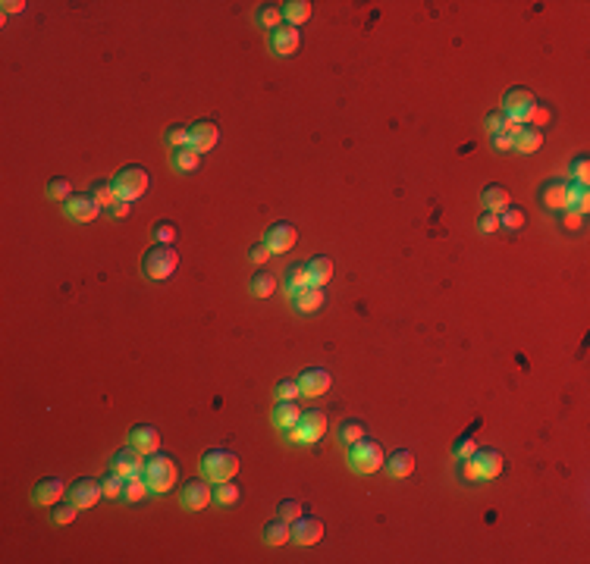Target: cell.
<instances>
[{
  "mask_svg": "<svg viewBox=\"0 0 590 564\" xmlns=\"http://www.w3.org/2000/svg\"><path fill=\"white\" fill-rule=\"evenodd\" d=\"M141 476H145V483H148V489L151 492H170L179 483V467L170 455L154 451V455L145 458V471H141Z\"/></svg>",
  "mask_w": 590,
  "mask_h": 564,
  "instance_id": "cell-1",
  "label": "cell"
},
{
  "mask_svg": "<svg viewBox=\"0 0 590 564\" xmlns=\"http://www.w3.org/2000/svg\"><path fill=\"white\" fill-rule=\"evenodd\" d=\"M239 473V455L230 448H208L201 455V476L208 483H226Z\"/></svg>",
  "mask_w": 590,
  "mask_h": 564,
  "instance_id": "cell-2",
  "label": "cell"
},
{
  "mask_svg": "<svg viewBox=\"0 0 590 564\" xmlns=\"http://www.w3.org/2000/svg\"><path fill=\"white\" fill-rule=\"evenodd\" d=\"M179 267V254L173 245H154V248L145 251V257H141V273L148 276V280H170L173 273H176Z\"/></svg>",
  "mask_w": 590,
  "mask_h": 564,
  "instance_id": "cell-3",
  "label": "cell"
},
{
  "mask_svg": "<svg viewBox=\"0 0 590 564\" xmlns=\"http://www.w3.org/2000/svg\"><path fill=\"white\" fill-rule=\"evenodd\" d=\"M383 461H387V451L377 439L371 436H365V439H358L355 446H349V464L355 473H377L383 467Z\"/></svg>",
  "mask_w": 590,
  "mask_h": 564,
  "instance_id": "cell-4",
  "label": "cell"
},
{
  "mask_svg": "<svg viewBox=\"0 0 590 564\" xmlns=\"http://www.w3.org/2000/svg\"><path fill=\"white\" fill-rule=\"evenodd\" d=\"M113 185H116L120 201H136V198H141L148 192L151 176H148L145 166H123V170L113 176Z\"/></svg>",
  "mask_w": 590,
  "mask_h": 564,
  "instance_id": "cell-5",
  "label": "cell"
},
{
  "mask_svg": "<svg viewBox=\"0 0 590 564\" xmlns=\"http://www.w3.org/2000/svg\"><path fill=\"white\" fill-rule=\"evenodd\" d=\"M327 433V414L324 411H302V420L286 430L289 442H302V446H311V442H320Z\"/></svg>",
  "mask_w": 590,
  "mask_h": 564,
  "instance_id": "cell-6",
  "label": "cell"
},
{
  "mask_svg": "<svg viewBox=\"0 0 590 564\" xmlns=\"http://www.w3.org/2000/svg\"><path fill=\"white\" fill-rule=\"evenodd\" d=\"M534 104H537V98H534V91L531 88H509L506 91V98H502V113H506L512 123H528V116H531V110Z\"/></svg>",
  "mask_w": 590,
  "mask_h": 564,
  "instance_id": "cell-7",
  "label": "cell"
},
{
  "mask_svg": "<svg viewBox=\"0 0 590 564\" xmlns=\"http://www.w3.org/2000/svg\"><path fill=\"white\" fill-rule=\"evenodd\" d=\"M104 498V486H101V480H94V476H82V480H76L73 486H69V502H73L78 511H88Z\"/></svg>",
  "mask_w": 590,
  "mask_h": 564,
  "instance_id": "cell-8",
  "label": "cell"
},
{
  "mask_svg": "<svg viewBox=\"0 0 590 564\" xmlns=\"http://www.w3.org/2000/svg\"><path fill=\"white\" fill-rule=\"evenodd\" d=\"M210 502H214V489L208 486V480H188L183 489H179V505L185 511H204Z\"/></svg>",
  "mask_w": 590,
  "mask_h": 564,
  "instance_id": "cell-9",
  "label": "cell"
},
{
  "mask_svg": "<svg viewBox=\"0 0 590 564\" xmlns=\"http://www.w3.org/2000/svg\"><path fill=\"white\" fill-rule=\"evenodd\" d=\"M220 141V125L214 119H198V123L188 125V145H192L198 154H208V150H214Z\"/></svg>",
  "mask_w": 590,
  "mask_h": 564,
  "instance_id": "cell-10",
  "label": "cell"
},
{
  "mask_svg": "<svg viewBox=\"0 0 590 564\" xmlns=\"http://www.w3.org/2000/svg\"><path fill=\"white\" fill-rule=\"evenodd\" d=\"M295 242H298V229H295L293 223H286V220H280V223H270V226H267L264 245L270 248V254H286Z\"/></svg>",
  "mask_w": 590,
  "mask_h": 564,
  "instance_id": "cell-11",
  "label": "cell"
},
{
  "mask_svg": "<svg viewBox=\"0 0 590 564\" xmlns=\"http://www.w3.org/2000/svg\"><path fill=\"white\" fill-rule=\"evenodd\" d=\"M330 386H333V376H330V370H324V367H308L298 376V389H302V395H308V399L327 395Z\"/></svg>",
  "mask_w": 590,
  "mask_h": 564,
  "instance_id": "cell-12",
  "label": "cell"
},
{
  "mask_svg": "<svg viewBox=\"0 0 590 564\" xmlns=\"http://www.w3.org/2000/svg\"><path fill=\"white\" fill-rule=\"evenodd\" d=\"M63 496H66V483H63L60 476H44V480H38L35 489H31V502L44 505V508L60 505Z\"/></svg>",
  "mask_w": 590,
  "mask_h": 564,
  "instance_id": "cell-13",
  "label": "cell"
},
{
  "mask_svg": "<svg viewBox=\"0 0 590 564\" xmlns=\"http://www.w3.org/2000/svg\"><path fill=\"white\" fill-rule=\"evenodd\" d=\"M540 145H544V129L528 125V123H515V129H512V150L534 154V150H540Z\"/></svg>",
  "mask_w": 590,
  "mask_h": 564,
  "instance_id": "cell-14",
  "label": "cell"
},
{
  "mask_svg": "<svg viewBox=\"0 0 590 564\" xmlns=\"http://www.w3.org/2000/svg\"><path fill=\"white\" fill-rule=\"evenodd\" d=\"M293 539L295 545H317L324 539V521L320 518H298L293 521Z\"/></svg>",
  "mask_w": 590,
  "mask_h": 564,
  "instance_id": "cell-15",
  "label": "cell"
},
{
  "mask_svg": "<svg viewBox=\"0 0 590 564\" xmlns=\"http://www.w3.org/2000/svg\"><path fill=\"white\" fill-rule=\"evenodd\" d=\"M129 446L132 448H138L141 455H154L157 448H161V430L151 424H138V426H132L129 430Z\"/></svg>",
  "mask_w": 590,
  "mask_h": 564,
  "instance_id": "cell-16",
  "label": "cell"
},
{
  "mask_svg": "<svg viewBox=\"0 0 590 564\" xmlns=\"http://www.w3.org/2000/svg\"><path fill=\"white\" fill-rule=\"evenodd\" d=\"M63 213H66L69 220H78V223H91L101 213V204L94 201L91 195H73L66 201V207H63Z\"/></svg>",
  "mask_w": 590,
  "mask_h": 564,
  "instance_id": "cell-17",
  "label": "cell"
},
{
  "mask_svg": "<svg viewBox=\"0 0 590 564\" xmlns=\"http://www.w3.org/2000/svg\"><path fill=\"white\" fill-rule=\"evenodd\" d=\"M270 47L280 57H293L298 47H302V35H298L295 26H280L270 31Z\"/></svg>",
  "mask_w": 590,
  "mask_h": 564,
  "instance_id": "cell-18",
  "label": "cell"
},
{
  "mask_svg": "<svg viewBox=\"0 0 590 564\" xmlns=\"http://www.w3.org/2000/svg\"><path fill=\"white\" fill-rule=\"evenodd\" d=\"M110 471H116L120 476H126V480H129V476H138L141 471H145V455H141L138 448H120L113 455V467H110Z\"/></svg>",
  "mask_w": 590,
  "mask_h": 564,
  "instance_id": "cell-19",
  "label": "cell"
},
{
  "mask_svg": "<svg viewBox=\"0 0 590 564\" xmlns=\"http://www.w3.org/2000/svg\"><path fill=\"white\" fill-rule=\"evenodd\" d=\"M540 201L546 204L549 210H569V182L562 179H549L544 188H540Z\"/></svg>",
  "mask_w": 590,
  "mask_h": 564,
  "instance_id": "cell-20",
  "label": "cell"
},
{
  "mask_svg": "<svg viewBox=\"0 0 590 564\" xmlns=\"http://www.w3.org/2000/svg\"><path fill=\"white\" fill-rule=\"evenodd\" d=\"M324 304H327V295H324L320 285H305V289H298L293 295V307L295 311H302V314H314Z\"/></svg>",
  "mask_w": 590,
  "mask_h": 564,
  "instance_id": "cell-21",
  "label": "cell"
},
{
  "mask_svg": "<svg viewBox=\"0 0 590 564\" xmlns=\"http://www.w3.org/2000/svg\"><path fill=\"white\" fill-rule=\"evenodd\" d=\"M383 467H387V473L392 476V480H405V476L414 471V455H412V448H396L392 455H387Z\"/></svg>",
  "mask_w": 590,
  "mask_h": 564,
  "instance_id": "cell-22",
  "label": "cell"
},
{
  "mask_svg": "<svg viewBox=\"0 0 590 564\" xmlns=\"http://www.w3.org/2000/svg\"><path fill=\"white\" fill-rule=\"evenodd\" d=\"M474 458H477V467H481V480H497L502 473V455L497 448H477Z\"/></svg>",
  "mask_w": 590,
  "mask_h": 564,
  "instance_id": "cell-23",
  "label": "cell"
},
{
  "mask_svg": "<svg viewBox=\"0 0 590 564\" xmlns=\"http://www.w3.org/2000/svg\"><path fill=\"white\" fill-rule=\"evenodd\" d=\"M273 426L277 430H293V426L302 420V408H298L295 401H277V408H273Z\"/></svg>",
  "mask_w": 590,
  "mask_h": 564,
  "instance_id": "cell-24",
  "label": "cell"
},
{
  "mask_svg": "<svg viewBox=\"0 0 590 564\" xmlns=\"http://www.w3.org/2000/svg\"><path fill=\"white\" fill-rule=\"evenodd\" d=\"M289 539H293V523H289V521L277 518V521H267L264 523V543L267 545H286Z\"/></svg>",
  "mask_w": 590,
  "mask_h": 564,
  "instance_id": "cell-25",
  "label": "cell"
},
{
  "mask_svg": "<svg viewBox=\"0 0 590 564\" xmlns=\"http://www.w3.org/2000/svg\"><path fill=\"white\" fill-rule=\"evenodd\" d=\"M481 204L490 213H502L506 207H512V198H509V192L502 185H487L484 195H481Z\"/></svg>",
  "mask_w": 590,
  "mask_h": 564,
  "instance_id": "cell-26",
  "label": "cell"
},
{
  "mask_svg": "<svg viewBox=\"0 0 590 564\" xmlns=\"http://www.w3.org/2000/svg\"><path fill=\"white\" fill-rule=\"evenodd\" d=\"M248 292L255 298H270L273 292H277V276H273L270 270H258V273L251 276V282H248Z\"/></svg>",
  "mask_w": 590,
  "mask_h": 564,
  "instance_id": "cell-27",
  "label": "cell"
},
{
  "mask_svg": "<svg viewBox=\"0 0 590 564\" xmlns=\"http://www.w3.org/2000/svg\"><path fill=\"white\" fill-rule=\"evenodd\" d=\"M308 273H311V285H320V289H324V285L333 280V260L317 254V257L308 260Z\"/></svg>",
  "mask_w": 590,
  "mask_h": 564,
  "instance_id": "cell-28",
  "label": "cell"
},
{
  "mask_svg": "<svg viewBox=\"0 0 590 564\" xmlns=\"http://www.w3.org/2000/svg\"><path fill=\"white\" fill-rule=\"evenodd\" d=\"M94 201L101 204V207H113L116 201H120V195H116V185L113 179H94L91 182V192H88Z\"/></svg>",
  "mask_w": 590,
  "mask_h": 564,
  "instance_id": "cell-29",
  "label": "cell"
},
{
  "mask_svg": "<svg viewBox=\"0 0 590 564\" xmlns=\"http://www.w3.org/2000/svg\"><path fill=\"white\" fill-rule=\"evenodd\" d=\"M283 19H286V26H302L305 19H311V4L308 0H289V4H283Z\"/></svg>",
  "mask_w": 590,
  "mask_h": 564,
  "instance_id": "cell-30",
  "label": "cell"
},
{
  "mask_svg": "<svg viewBox=\"0 0 590 564\" xmlns=\"http://www.w3.org/2000/svg\"><path fill=\"white\" fill-rule=\"evenodd\" d=\"M286 289L289 295H295L298 289H305V285H311V273H308V264H289L286 267Z\"/></svg>",
  "mask_w": 590,
  "mask_h": 564,
  "instance_id": "cell-31",
  "label": "cell"
},
{
  "mask_svg": "<svg viewBox=\"0 0 590 564\" xmlns=\"http://www.w3.org/2000/svg\"><path fill=\"white\" fill-rule=\"evenodd\" d=\"M365 436H367L365 420L349 417V420H342V424H340V442H342V446H355V442L365 439Z\"/></svg>",
  "mask_w": 590,
  "mask_h": 564,
  "instance_id": "cell-32",
  "label": "cell"
},
{
  "mask_svg": "<svg viewBox=\"0 0 590 564\" xmlns=\"http://www.w3.org/2000/svg\"><path fill=\"white\" fill-rule=\"evenodd\" d=\"M484 125H487V132H490V138H497V135H512L515 129V123L509 119L502 110H493V113H487L484 119Z\"/></svg>",
  "mask_w": 590,
  "mask_h": 564,
  "instance_id": "cell-33",
  "label": "cell"
},
{
  "mask_svg": "<svg viewBox=\"0 0 590 564\" xmlns=\"http://www.w3.org/2000/svg\"><path fill=\"white\" fill-rule=\"evenodd\" d=\"M569 207L584 213L590 207V185L584 182H569Z\"/></svg>",
  "mask_w": 590,
  "mask_h": 564,
  "instance_id": "cell-34",
  "label": "cell"
},
{
  "mask_svg": "<svg viewBox=\"0 0 590 564\" xmlns=\"http://www.w3.org/2000/svg\"><path fill=\"white\" fill-rule=\"evenodd\" d=\"M148 483H145V476H129V480H126V486H123V502H129V505H136V502H141V498L148 496Z\"/></svg>",
  "mask_w": 590,
  "mask_h": 564,
  "instance_id": "cell-35",
  "label": "cell"
},
{
  "mask_svg": "<svg viewBox=\"0 0 590 564\" xmlns=\"http://www.w3.org/2000/svg\"><path fill=\"white\" fill-rule=\"evenodd\" d=\"M173 163H176V170L192 173V170H198V166H201V154H198V150H195L192 145L176 148V157H173Z\"/></svg>",
  "mask_w": 590,
  "mask_h": 564,
  "instance_id": "cell-36",
  "label": "cell"
},
{
  "mask_svg": "<svg viewBox=\"0 0 590 564\" xmlns=\"http://www.w3.org/2000/svg\"><path fill=\"white\" fill-rule=\"evenodd\" d=\"M47 198H51V201H69V198H73V182L66 176H54L47 182Z\"/></svg>",
  "mask_w": 590,
  "mask_h": 564,
  "instance_id": "cell-37",
  "label": "cell"
},
{
  "mask_svg": "<svg viewBox=\"0 0 590 564\" xmlns=\"http://www.w3.org/2000/svg\"><path fill=\"white\" fill-rule=\"evenodd\" d=\"M258 22H261L264 29H280V22H283V6L277 4H261V10H258Z\"/></svg>",
  "mask_w": 590,
  "mask_h": 564,
  "instance_id": "cell-38",
  "label": "cell"
},
{
  "mask_svg": "<svg viewBox=\"0 0 590 564\" xmlns=\"http://www.w3.org/2000/svg\"><path fill=\"white\" fill-rule=\"evenodd\" d=\"M214 502L220 505V508H230V505H235L239 502V486L235 483H217V489H214Z\"/></svg>",
  "mask_w": 590,
  "mask_h": 564,
  "instance_id": "cell-39",
  "label": "cell"
},
{
  "mask_svg": "<svg viewBox=\"0 0 590 564\" xmlns=\"http://www.w3.org/2000/svg\"><path fill=\"white\" fill-rule=\"evenodd\" d=\"M298 395H302V389H298V379H293V376L280 379L277 389H273V399L277 401H295Z\"/></svg>",
  "mask_w": 590,
  "mask_h": 564,
  "instance_id": "cell-40",
  "label": "cell"
},
{
  "mask_svg": "<svg viewBox=\"0 0 590 564\" xmlns=\"http://www.w3.org/2000/svg\"><path fill=\"white\" fill-rule=\"evenodd\" d=\"M101 486H104V498H123V486H126V476H120L116 471H110L104 480H101Z\"/></svg>",
  "mask_w": 590,
  "mask_h": 564,
  "instance_id": "cell-41",
  "label": "cell"
},
{
  "mask_svg": "<svg viewBox=\"0 0 590 564\" xmlns=\"http://www.w3.org/2000/svg\"><path fill=\"white\" fill-rule=\"evenodd\" d=\"M524 223H528V217H524V210H518V207H506L499 213V229H522Z\"/></svg>",
  "mask_w": 590,
  "mask_h": 564,
  "instance_id": "cell-42",
  "label": "cell"
},
{
  "mask_svg": "<svg viewBox=\"0 0 590 564\" xmlns=\"http://www.w3.org/2000/svg\"><path fill=\"white\" fill-rule=\"evenodd\" d=\"M477 451V442H474V436L465 433V436H459V439L452 442V458H459V461H465L471 458Z\"/></svg>",
  "mask_w": 590,
  "mask_h": 564,
  "instance_id": "cell-43",
  "label": "cell"
},
{
  "mask_svg": "<svg viewBox=\"0 0 590 564\" xmlns=\"http://www.w3.org/2000/svg\"><path fill=\"white\" fill-rule=\"evenodd\" d=\"M154 235H157V245H173L179 235L176 223H170V220H157L154 223Z\"/></svg>",
  "mask_w": 590,
  "mask_h": 564,
  "instance_id": "cell-44",
  "label": "cell"
},
{
  "mask_svg": "<svg viewBox=\"0 0 590 564\" xmlns=\"http://www.w3.org/2000/svg\"><path fill=\"white\" fill-rule=\"evenodd\" d=\"M163 138H167V145H170V148H185V145H188V125H179V123L167 125Z\"/></svg>",
  "mask_w": 590,
  "mask_h": 564,
  "instance_id": "cell-45",
  "label": "cell"
},
{
  "mask_svg": "<svg viewBox=\"0 0 590 564\" xmlns=\"http://www.w3.org/2000/svg\"><path fill=\"white\" fill-rule=\"evenodd\" d=\"M305 514V508H302V502H295V498H286V502H280V508H277V518H283V521H298Z\"/></svg>",
  "mask_w": 590,
  "mask_h": 564,
  "instance_id": "cell-46",
  "label": "cell"
},
{
  "mask_svg": "<svg viewBox=\"0 0 590 564\" xmlns=\"http://www.w3.org/2000/svg\"><path fill=\"white\" fill-rule=\"evenodd\" d=\"M78 514V508L69 502V505H54V523H60V527H66V523H73Z\"/></svg>",
  "mask_w": 590,
  "mask_h": 564,
  "instance_id": "cell-47",
  "label": "cell"
},
{
  "mask_svg": "<svg viewBox=\"0 0 590 564\" xmlns=\"http://www.w3.org/2000/svg\"><path fill=\"white\" fill-rule=\"evenodd\" d=\"M571 182H584V185L590 182V160H587L584 154H581L578 160L571 163Z\"/></svg>",
  "mask_w": 590,
  "mask_h": 564,
  "instance_id": "cell-48",
  "label": "cell"
},
{
  "mask_svg": "<svg viewBox=\"0 0 590 564\" xmlns=\"http://www.w3.org/2000/svg\"><path fill=\"white\" fill-rule=\"evenodd\" d=\"M477 229H481L484 235H493L499 229V213H490V210H484L481 217H477Z\"/></svg>",
  "mask_w": 590,
  "mask_h": 564,
  "instance_id": "cell-49",
  "label": "cell"
},
{
  "mask_svg": "<svg viewBox=\"0 0 590 564\" xmlns=\"http://www.w3.org/2000/svg\"><path fill=\"white\" fill-rule=\"evenodd\" d=\"M549 119H553V113H549V107H546V104H534L531 116H528V125H537V129H544Z\"/></svg>",
  "mask_w": 590,
  "mask_h": 564,
  "instance_id": "cell-50",
  "label": "cell"
},
{
  "mask_svg": "<svg viewBox=\"0 0 590 564\" xmlns=\"http://www.w3.org/2000/svg\"><path fill=\"white\" fill-rule=\"evenodd\" d=\"M462 476H465L468 483H477V480H481V467H477V458H474V455L462 461Z\"/></svg>",
  "mask_w": 590,
  "mask_h": 564,
  "instance_id": "cell-51",
  "label": "cell"
},
{
  "mask_svg": "<svg viewBox=\"0 0 590 564\" xmlns=\"http://www.w3.org/2000/svg\"><path fill=\"white\" fill-rule=\"evenodd\" d=\"M562 226L575 232V229L584 226V213H578V210H571V207H569V210H562Z\"/></svg>",
  "mask_w": 590,
  "mask_h": 564,
  "instance_id": "cell-52",
  "label": "cell"
},
{
  "mask_svg": "<svg viewBox=\"0 0 590 564\" xmlns=\"http://www.w3.org/2000/svg\"><path fill=\"white\" fill-rule=\"evenodd\" d=\"M248 257H251V260H255V264H267V260H270V248H267V245H264V242H258V245H251Z\"/></svg>",
  "mask_w": 590,
  "mask_h": 564,
  "instance_id": "cell-53",
  "label": "cell"
},
{
  "mask_svg": "<svg viewBox=\"0 0 590 564\" xmlns=\"http://www.w3.org/2000/svg\"><path fill=\"white\" fill-rule=\"evenodd\" d=\"M129 213H132V201H116V204H113V217H116V220L129 217Z\"/></svg>",
  "mask_w": 590,
  "mask_h": 564,
  "instance_id": "cell-54",
  "label": "cell"
},
{
  "mask_svg": "<svg viewBox=\"0 0 590 564\" xmlns=\"http://www.w3.org/2000/svg\"><path fill=\"white\" fill-rule=\"evenodd\" d=\"M493 148H497V150H512V135H497V138H493Z\"/></svg>",
  "mask_w": 590,
  "mask_h": 564,
  "instance_id": "cell-55",
  "label": "cell"
},
{
  "mask_svg": "<svg viewBox=\"0 0 590 564\" xmlns=\"http://www.w3.org/2000/svg\"><path fill=\"white\" fill-rule=\"evenodd\" d=\"M0 6H4V13H22V10H26V4H22V0H4Z\"/></svg>",
  "mask_w": 590,
  "mask_h": 564,
  "instance_id": "cell-56",
  "label": "cell"
}]
</instances>
